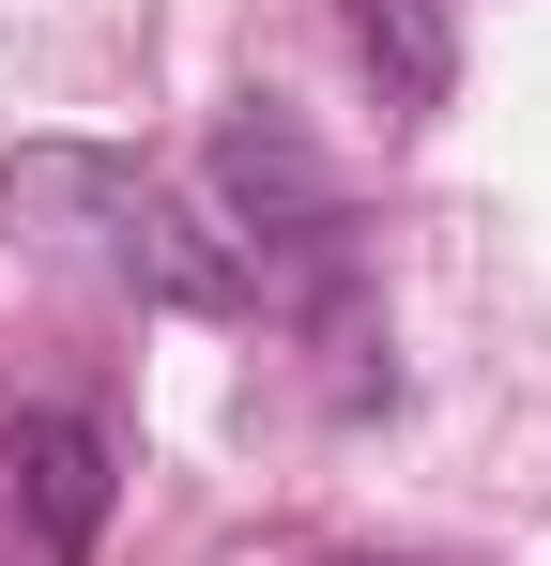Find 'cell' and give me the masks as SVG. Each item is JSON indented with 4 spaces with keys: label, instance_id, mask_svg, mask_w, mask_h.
Returning <instances> with one entry per match:
<instances>
[{
    "label": "cell",
    "instance_id": "cell-1",
    "mask_svg": "<svg viewBox=\"0 0 551 566\" xmlns=\"http://www.w3.org/2000/svg\"><path fill=\"white\" fill-rule=\"evenodd\" d=\"M15 214L62 230L92 276H123L138 306H246V261H230L154 169H123V154H15Z\"/></svg>",
    "mask_w": 551,
    "mask_h": 566
},
{
    "label": "cell",
    "instance_id": "cell-2",
    "mask_svg": "<svg viewBox=\"0 0 551 566\" xmlns=\"http://www.w3.org/2000/svg\"><path fill=\"white\" fill-rule=\"evenodd\" d=\"M0 521H31V566H92L107 429L92 413H0Z\"/></svg>",
    "mask_w": 551,
    "mask_h": 566
},
{
    "label": "cell",
    "instance_id": "cell-3",
    "mask_svg": "<svg viewBox=\"0 0 551 566\" xmlns=\"http://www.w3.org/2000/svg\"><path fill=\"white\" fill-rule=\"evenodd\" d=\"M353 46L398 62V107H445V15L429 0H353Z\"/></svg>",
    "mask_w": 551,
    "mask_h": 566
}]
</instances>
